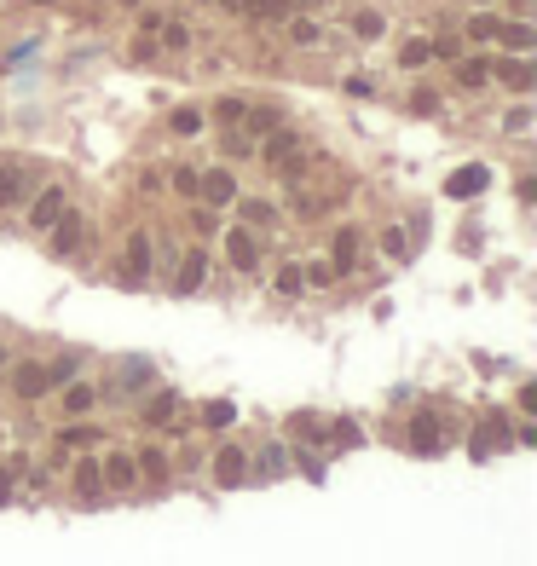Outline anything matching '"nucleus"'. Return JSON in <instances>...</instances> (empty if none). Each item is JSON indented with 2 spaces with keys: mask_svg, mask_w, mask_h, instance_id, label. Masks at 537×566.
<instances>
[{
  "mask_svg": "<svg viewBox=\"0 0 537 566\" xmlns=\"http://www.w3.org/2000/svg\"><path fill=\"white\" fill-rule=\"evenodd\" d=\"M151 278V238L145 231H128V283Z\"/></svg>",
  "mask_w": 537,
  "mask_h": 566,
  "instance_id": "1a4fd4ad",
  "label": "nucleus"
},
{
  "mask_svg": "<svg viewBox=\"0 0 537 566\" xmlns=\"http://www.w3.org/2000/svg\"><path fill=\"white\" fill-rule=\"evenodd\" d=\"M503 128H509V133H526V128H532V110H526V104H514V110H509V122H503Z\"/></svg>",
  "mask_w": 537,
  "mask_h": 566,
  "instance_id": "f704fd0d",
  "label": "nucleus"
},
{
  "mask_svg": "<svg viewBox=\"0 0 537 566\" xmlns=\"http://www.w3.org/2000/svg\"><path fill=\"white\" fill-rule=\"evenodd\" d=\"M410 451H416V457H439V451H445L439 411H416V416H410Z\"/></svg>",
  "mask_w": 537,
  "mask_h": 566,
  "instance_id": "f257e3e1",
  "label": "nucleus"
},
{
  "mask_svg": "<svg viewBox=\"0 0 537 566\" xmlns=\"http://www.w3.org/2000/svg\"><path fill=\"white\" fill-rule=\"evenodd\" d=\"M197 168H173V191H180V197H197Z\"/></svg>",
  "mask_w": 537,
  "mask_h": 566,
  "instance_id": "473e14b6",
  "label": "nucleus"
},
{
  "mask_svg": "<svg viewBox=\"0 0 537 566\" xmlns=\"http://www.w3.org/2000/svg\"><path fill=\"white\" fill-rule=\"evenodd\" d=\"M329 266H336V272H353V266H358V231H353V226H341V231H336Z\"/></svg>",
  "mask_w": 537,
  "mask_h": 566,
  "instance_id": "f8f14e48",
  "label": "nucleus"
},
{
  "mask_svg": "<svg viewBox=\"0 0 537 566\" xmlns=\"http://www.w3.org/2000/svg\"><path fill=\"white\" fill-rule=\"evenodd\" d=\"M353 29H358V41H376V35H382V12H358Z\"/></svg>",
  "mask_w": 537,
  "mask_h": 566,
  "instance_id": "c756f323",
  "label": "nucleus"
},
{
  "mask_svg": "<svg viewBox=\"0 0 537 566\" xmlns=\"http://www.w3.org/2000/svg\"><path fill=\"white\" fill-rule=\"evenodd\" d=\"M99 474H104V485H110V492H128V485L139 480V468H133V457H122V451H110Z\"/></svg>",
  "mask_w": 537,
  "mask_h": 566,
  "instance_id": "9d476101",
  "label": "nucleus"
},
{
  "mask_svg": "<svg viewBox=\"0 0 537 566\" xmlns=\"http://www.w3.org/2000/svg\"><path fill=\"white\" fill-rule=\"evenodd\" d=\"M46 231H53V255H75V249H82V214H70V209H64Z\"/></svg>",
  "mask_w": 537,
  "mask_h": 566,
  "instance_id": "0eeeda50",
  "label": "nucleus"
},
{
  "mask_svg": "<svg viewBox=\"0 0 537 566\" xmlns=\"http://www.w3.org/2000/svg\"><path fill=\"white\" fill-rule=\"evenodd\" d=\"M64 411H70V416H87V411H93V387H87V382L64 387Z\"/></svg>",
  "mask_w": 537,
  "mask_h": 566,
  "instance_id": "4be33fe9",
  "label": "nucleus"
},
{
  "mask_svg": "<svg viewBox=\"0 0 537 566\" xmlns=\"http://www.w3.org/2000/svg\"><path fill=\"white\" fill-rule=\"evenodd\" d=\"M283 468H289V463H283V445H272V451H266V474H283Z\"/></svg>",
  "mask_w": 537,
  "mask_h": 566,
  "instance_id": "ea45409f",
  "label": "nucleus"
},
{
  "mask_svg": "<svg viewBox=\"0 0 537 566\" xmlns=\"http://www.w3.org/2000/svg\"><path fill=\"white\" fill-rule=\"evenodd\" d=\"M497 41L509 46V53H532V46H537V29H532V24H503Z\"/></svg>",
  "mask_w": 537,
  "mask_h": 566,
  "instance_id": "dca6fc26",
  "label": "nucleus"
},
{
  "mask_svg": "<svg viewBox=\"0 0 537 566\" xmlns=\"http://www.w3.org/2000/svg\"><path fill=\"white\" fill-rule=\"evenodd\" d=\"M139 474H145V480H168V457H162V451H156V445H145V451H139Z\"/></svg>",
  "mask_w": 537,
  "mask_h": 566,
  "instance_id": "6ab92c4d",
  "label": "nucleus"
},
{
  "mask_svg": "<svg viewBox=\"0 0 537 566\" xmlns=\"http://www.w3.org/2000/svg\"><path fill=\"white\" fill-rule=\"evenodd\" d=\"M202 422H209V428H231V422H237V405H226V399L202 405Z\"/></svg>",
  "mask_w": 537,
  "mask_h": 566,
  "instance_id": "b1692460",
  "label": "nucleus"
},
{
  "mask_svg": "<svg viewBox=\"0 0 537 566\" xmlns=\"http://www.w3.org/2000/svg\"><path fill=\"white\" fill-rule=\"evenodd\" d=\"M12 387H18V393H24V399H41V393H46V387H53V382H46V370H41V365H24L18 376H12Z\"/></svg>",
  "mask_w": 537,
  "mask_h": 566,
  "instance_id": "f3484780",
  "label": "nucleus"
},
{
  "mask_svg": "<svg viewBox=\"0 0 537 566\" xmlns=\"http://www.w3.org/2000/svg\"><path fill=\"white\" fill-rule=\"evenodd\" d=\"M214 480H220V485H243V480H249V451H243V445H226V451L214 457Z\"/></svg>",
  "mask_w": 537,
  "mask_h": 566,
  "instance_id": "423d86ee",
  "label": "nucleus"
},
{
  "mask_svg": "<svg viewBox=\"0 0 537 566\" xmlns=\"http://www.w3.org/2000/svg\"><path fill=\"white\" fill-rule=\"evenodd\" d=\"M456 82H463V87H485V82H492V64L468 58V64H456Z\"/></svg>",
  "mask_w": 537,
  "mask_h": 566,
  "instance_id": "5701e85b",
  "label": "nucleus"
},
{
  "mask_svg": "<svg viewBox=\"0 0 537 566\" xmlns=\"http://www.w3.org/2000/svg\"><path fill=\"white\" fill-rule=\"evenodd\" d=\"M382 249H387V255H393V260H405V255H410V238H405V231H399V226H393V231H387V238H382Z\"/></svg>",
  "mask_w": 537,
  "mask_h": 566,
  "instance_id": "72a5a7b5",
  "label": "nucleus"
},
{
  "mask_svg": "<svg viewBox=\"0 0 537 566\" xmlns=\"http://www.w3.org/2000/svg\"><path fill=\"white\" fill-rule=\"evenodd\" d=\"M260 156H266L272 168H289L295 156H301V133H295V128H272V139L260 145Z\"/></svg>",
  "mask_w": 537,
  "mask_h": 566,
  "instance_id": "20e7f679",
  "label": "nucleus"
},
{
  "mask_svg": "<svg viewBox=\"0 0 537 566\" xmlns=\"http://www.w3.org/2000/svg\"><path fill=\"white\" fill-rule=\"evenodd\" d=\"M329 434H336V445H358V428H353V422H336Z\"/></svg>",
  "mask_w": 537,
  "mask_h": 566,
  "instance_id": "58836bf2",
  "label": "nucleus"
},
{
  "mask_svg": "<svg viewBox=\"0 0 537 566\" xmlns=\"http://www.w3.org/2000/svg\"><path fill=\"white\" fill-rule=\"evenodd\" d=\"M226 260L237 272H255L260 266V243H255V226H231L226 231Z\"/></svg>",
  "mask_w": 537,
  "mask_h": 566,
  "instance_id": "7ed1b4c3",
  "label": "nucleus"
},
{
  "mask_svg": "<svg viewBox=\"0 0 537 566\" xmlns=\"http://www.w3.org/2000/svg\"><path fill=\"white\" fill-rule=\"evenodd\" d=\"M64 209H70L64 185H41V191L29 197V226H35V231H46V226H53V220L64 214Z\"/></svg>",
  "mask_w": 537,
  "mask_h": 566,
  "instance_id": "f03ea898",
  "label": "nucleus"
},
{
  "mask_svg": "<svg viewBox=\"0 0 537 566\" xmlns=\"http://www.w3.org/2000/svg\"><path fill=\"white\" fill-rule=\"evenodd\" d=\"M492 75H497L503 87H514V93H526V87H532V70L520 64V58H497V64H492Z\"/></svg>",
  "mask_w": 537,
  "mask_h": 566,
  "instance_id": "2eb2a0df",
  "label": "nucleus"
},
{
  "mask_svg": "<svg viewBox=\"0 0 537 566\" xmlns=\"http://www.w3.org/2000/svg\"><path fill=\"white\" fill-rule=\"evenodd\" d=\"M93 439H99V434H93V428H64V434H58V451H75V445H93Z\"/></svg>",
  "mask_w": 537,
  "mask_h": 566,
  "instance_id": "2f4dec72",
  "label": "nucleus"
},
{
  "mask_svg": "<svg viewBox=\"0 0 537 566\" xmlns=\"http://www.w3.org/2000/svg\"><path fill=\"white\" fill-rule=\"evenodd\" d=\"M272 289H278V295H301V289H307V278H301V266H295V260H289V266H278V278H272Z\"/></svg>",
  "mask_w": 537,
  "mask_h": 566,
  "instance_id": "412c9836",
  "label": "nucleus"
},
{
  "mask_svg": "<svg viewBox=\"0 0 537 566\" xmlns=\"http://www.w3.org/2000/svg\"><path fill=\"white\" fill-rule=\"evenodd\" d=\"M173 133H180V139L202 133V116H197V110H173Z\"/></svg>",
  "mask_w": 537,
  "mask_h": 566,
  "instance_id": "c85d7f7f",
  "label": "nucleus"
},
{
  "mask_svg": "<svg viewBox=\"0 0 537 566\" xmlns=\"http://www.w3.org/2000/svg\"><path fill=\"white\" fill-rule=\"evenodd\" d=\"M156 35H162V46H168V53H180V46L191 41V29H185V24H168V18H162V24H156Z\"/></svg>",
  "mask_w": 537,
  "mask_h": 566,
  "instance_id": "a878e982",
  "label": "nucleus"
},
{
  "mask_svg": "<svg viewBox=\"0 0 537 566\" xmlns=\"http://www.w3.org/2000/svg\"><path fill=\"white\" fill-rule=\"evenodd\" d=\"M145 422H173V393H156L145 405Z\"/></svg>",
  "mask_w": 537,
  "mask_h": 566,
  "instance_id": "cd10ccee",
  "label": "nucleus"
},
{
  "mask_svg": "<svg viewBox=\"0 0 537 566\" xmlns=\"http://www.w3.org/2000/svg\"><path fill=\"white\" fill-rule=\"evenodd\" d=\"M214 116H220V122H243V116H249V110H243V104H237V99H220V104H214Z\"/></svg>",
  "mask_w": 537,
  "mask_h": 566,
  "instance_id": "c9c22d12",
  "label": "nucleus"
},
{
  "mask_svg": "<svg viewBox=\"0 0 537 566\" xmlns=\"http://www.w3.org/2000/svg\"><path fill=\"white\" fill-rule=\"evenodd\" d=\"M12 503V474H0V509Z\"/></svg>",
  "mask_w": 537,
  "mask_h": 566,
  "instance_id": "a19ab883",
  "label": "nucleus"
},
{
  "mask_svg": "<svg viewBox=\"0 0 537 566\" xmlns=\"http://www.w3.org/2000/svg\"><path fill=\"white\" fill-rule=\"evenodd\" d=\"M497 29H503L497 12H474L468 18V41H497Z\"/></svg>",
  "mask_w": 537,
  "mask_h": 566,
  "instance_id": "a211bd4d",
  "label": "nucleus"
},
{
  "mask_svg": "<svg viewBox=\"0 0 537 566\" xmlns=\"http://www.w3.org/2000/svg\"><path fill=\"white\" fill-rule=\"evenodd\" d=\"M70 376H75V358H58V365L46 370V382H70Z\"/></svg>",
  "mask_w": 537,
  "mask_h": 566,
  "instance_id": "4c0bfd02",
  "label": "nucleus"
},
{
  "mask_svg": "<svg viewBox=\"0 0 537 566\" xmlns=\"http://www.w3.org/2000/svg\"><path fill=\"white\" fill-rule=\"evenodd\" d=\"M0 370H6V353H0Z\"/></svg>",
  "mask_w": 537,
  "mask_h": 566,
  "instance_id": "37998d69",
  "label": "nucleus"
},
{
  "mask_svg": "<svg viewBox=\"0 0 537 566\" xmlns=\"http://www.w3.org/2000/svg\"><path fill=\"white\" fill-rule=\"evenodd\" d=\"M434 46V58H456V53H463V46H456V35H439V41H428Z\"/></svg>",
  "mask_w": 537,
  "mask_h": 566,
  "instance_id": "e433bc0d",
  "label": "nucleus"
},
{
  "mask_svg": "<svg viewBox=\"0 0 537 566\" xmlns=\"http://www.w3.org/2000/svg\"><path fill=\"white\" fill-rule=\"evenodd\" d=\"M485 185H492V174H485L480 162H468V168H456V174L445 180V197H456V202H468V197H480Z\"/></svg>",
  "mask_w": 537,
  "mask_h": 566,
  "instance_id": "39448f33",
  "label": "nucleus"
},
{
  "mask_svg": "<svg viewBox=\"0 0 537 566\" xmlns=\"http://www.w3.org/2000/svg\"><path fill=\"white\" fill-rule=\"evenodd\" d=\"M35 6H53V0H35Z\"/></svg>",
  "mask_w": 537,
  "mask_h": 566,
  "instance_id": "79ce46f5",
  "label": "nucleus"
},
{
  "mask_svg": "<svg viewBox=\"0 0 537 566\" xmlns=\"http://www.w3.org/2000/svg\"><path fill=\"white\" fill-rule=\"evenodd\" d=\"M289 35H295V46H318V41H324V29L312 24V18H295V24H289Z\"/></svg>",
  "mask_w": 537,
  "mask_h": 566,
  "instance_id": "bb28decb",
  "label": "nucleus"
},
{
  "mask_svg": "<svg viewBox=\"0 0 537 566\" xmlns=\"http://www.w3.org/2000/svg\"><path fill=\"white\" fill-rule=\"evenodd\" d=\"M202 278H209V255H185L180 278H173V289H180V295H197V289H202Z\"/></svg>",
  "mask_w": 537,
  "mask_h": 566,
  "instance_id": "ddd939ff",
  "label": "nucleus"
},
{
  "mask_svg": "<svg viewBox=\"0 0 537 566\" xmlns=\"http://www.w3.org/2000/svg\"><path fill=\"white\" fill-rule=\"evenodd\" d=\"M428 58H434V46H428V41H410L405 53H399V64H410V70H416V64H428Z\"/></svg>",
  "mask_w": 537,
  "mask_h": 566,
  "instance_id": "7c9ffc66",
  "label": "nucleus"
},
{
  "mask_svg": "<svg viewBox=\"0 0 537 566\" xmlns=\"http://www.w3.org/2000/svg\"><path fill=\"white\" fill-rule=\"evenodd\" d=\"M75 492H82V503H104V474H99V463H75Z\"/></svg>",
  "mask_w": 537,
  "mask_h": 566,
  "instance_id": "4468645a",
  "label": "nucleus"
},
{
  "mask_svg": "<svg viewBox=\"0 0 537 566\" xmlns=\"http://www.w3.org/2000/svg\"><path fill=\"white\" fill-rule=\"evenodd\" d=\"M197 197H209L214 209H226V202H237V180L226 174V168H214V174L197 180Z\"/></svg>",
  "mask_w": 537,
  "mask_h": 566,
  "instance_id": "6e6552de",
  "label": "nucleus"
},
{
  "mask_svg": "<svg viewBox=\"0 0 537 566\" xmlns=\"http://www.w3.org/2000/svg\"><path fill=\"white\" fill-rule=\"evenodd\" d=\"M24 197H29V174L18 162H6L0 168V209H12V202H24Z\"/></svg>",
  "mask_w": 537,
  "mask_h": 566,
  "instance_id": "9b49d317",
  "label": "nucleus"
},
{
  "mask_svg": "<svg viewBox=\"0 0 537 566\" xmlns=\"http://www.w3.org/2000/svg\"><path fill=\"white\" fill-rule=\"evenodd\" d=\"M237 209H243V226H272V220H278V209H272V202H260V197L237 202Z\"/></svg>",
  "mask_w": 537,
  "mask_h": 566,
  "instance_id": "aec40b11",
  "label": "nucleus"
},
{
  "mask_svg": "<svg viewBox=\"0 0 537 566\" xmlns=\"http://www.w3.org/2000/svg\"><path fill=\"white\" fill-rule=\"evenodd\" d=\"M301 278L312 283V289H329V283H336L341 272H336V266H329V260H312V266H301Z\"/></svg>",
  "mask_w": 537,
  "mask_h": 566,
  "instance_id": "393cba45",
  "label": "nucleus"
}]
</instances>
